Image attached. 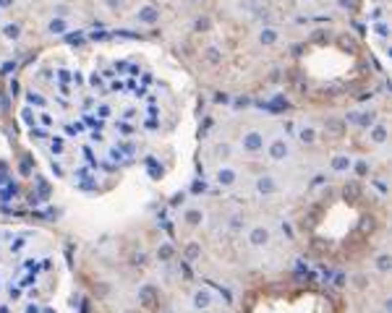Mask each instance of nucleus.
Wrapping results in <instances>:
<instances>
[{
  "mask_svg": "<svg viewBox=\"0 0 392 313\" xmlns=\"http://www.w3.org/2000/svg\"><path fill=\"white\" fill-rule=\"evenodd\" d=\"M0 313H65L58 261L11 230H0Z\"/></svg>",
  "mask_w": 392,
  "mask_h": 313,
  "instance_id": "nucleus-1",
  "label": "nucleus"
}]
</instances>
